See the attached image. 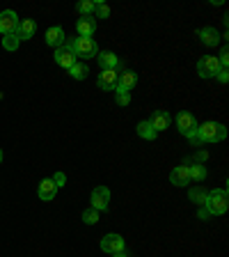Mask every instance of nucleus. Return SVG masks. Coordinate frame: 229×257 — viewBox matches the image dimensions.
<instances>
[{"mask_svg": "<svg viewBox=\"0 0 229 257\" xmlns=\"http://www.w3.org/2000/svg\"><path fill=\"white\" fill-rule=\"evenodd\" d=\"M151 126H154V131L156 134H158V131H165L167 126H170V122H172V117L170 115H167L165 110H158V112H154V115H151Z\"/></svg>", "mask_w": 229, "mask_h": 257, "instance_id": "obj_18", "label": "nucleus"}, {"mask_svg": "<svg viewBox=\"0 0 229 257\" xmlns=\"http://www.w3.org/2000/svg\"><path fill=\"white\" fill-rule=\"evenodd\" d=\"M46 44L48 46H53V48H60L67 44V35H64V30L60 26L55 28H48L46 30Z\"/></svg>", "mask_w": 229, "mask_h": 257, "instance_id": "obj_13", "label": "nucleus"}, {"mask_svg": "<svg viewBox=\"0 0 229 257\" xmlns=\"http://www.w3.org/2000/svg\"><path fill=\"white\" fill-rule=\"evenodd\" d=\"M204 211L208 216H220L227 211L229 207V198H227V188H213V191H208L206 195V202L202 204Z\"/></svg>", "mask_w": 229, "mask_h": 257, "instance_id": "obj_2", "label": "nucleus"}, {"mask_svg": "<svg viewBox=\"0 0 229 257\" xmlns=\"http://www.w3.org/2000/svg\"><path fill=\"white\" fill-rule=\"evenodd\" d=\"M218 62H220V69H227V64H229V51H227V48H222V51H220Z\"/></svg>", "mask_w": 229, "mask_h": 257, "instance_id": "obj_29", "label": "nucleus"}, {"mask_svg": "<svg viewBox=\"0 0 229 257\" xmlns=\"http://www.w3.org/2000/svg\"><path fill=\"white\" fill-rule=\"evenodd\" d=\"M206 195H208V191H204V188H199V186L192 188V191L188 193V198H190L195 204H204L206 202Z\"/></svg>", "mask_w": 229, "mask_h": 257, "instance_id": "obj_24", "label": "nucleus"}, {"mask_svg": "<svg viewBox=\"0 0 229 257\" xmlns=\"http://www.w3.org/2000/svg\"><path fill=\"white\" fill-rule=\"evenodd\" d=\"M101 250L103 252H110V255H115V252H124V236L119 234H106L101 239Z\"/></svg>", "mask_w": 229, "mask_h": 257, "instance_id": "obj_9", "label": "nucleus"}, {"mask_svg": "<svg viewBox=\"0 0 229 257\" xmlns=\"http://www.w3.org/2000/svg\"><path fill=\"white\" fill-rule=\"evenodd\" d=\"M83 220H85L87 225H94V223H99V211H96V209H85V211H83Z\"/></svg>", "mask_w": 229, "mask_h": 257, "instance_id": "obj_26", "label": "nucleus"}, {"mask_svg": "<svg viewBox=\"0 0 229 257\" xmlns=\"http://www.w3.org/2000/svg\"><path fill=\"white\" fill-rule=\"evenodd\" d=\"M64 46L69 48L76 58H83V60H90V58H96V55H99V46H96V42L92 37L90 39L76 37V39H71V42H67Z\"/></svg>", "mask_w": 229, "mask_h": 257, "instance_id": "obj_3", "label": "nucleus"}, {"mask_svg": "<svg viewBox=\"0 0 229 257\" xmlns=\"http://www.w3.org/2000/svg\"><path fill=\"white\" fill-rule=\"evenodd\" d=\"M94 7H96L94 0H80L78 5H76V10H78V14H80V16H92Z\"/></svg>", "mask_w": 229, "mask_h": 257, "instance_id": "obj_23", "label": "nucleus"}, {"mask_svg": "<svg viewBox=\"0 0 229 257\" xmlns=\"http://www.w3.org/2000/svg\"><path fill=\"white\" fill-rule=\"evenodd\" d=\"M35 32H37V23L32 21V19H23V21H19V28H16V37H19V42L32 39L35 37Z\"/></svg>", "mask_w": 229, "mask_h": 257, "instance_id": "obj_10", "label": "nucleus"}, {"mask_svg": "<svg viewBox=\"0 0 229 257\" xmlns=\"http://www.w3.org/2000/svg\"><path fill=\"white\" fill-rule=\"evenodd\" d=\"M170 182L174 186H188L190 184V175H188V166H176L170 172Z\"/></svg>", "mask_w": 229, "mask_h": 257, "instance_id": "obj_15", "label": "nucleus"}, {"mask_svg": "<svg viewBox=\"0 0 229 257\" xmlns=\"http://www.w3.org/2000/svg\"><path fill=\"white\" fill-rule=\"evenodd\" d=\"M110 207V191L106 186H96L92 191V209L96 211H108Z\"/></svg>", "mask_w": 229, "mask_h": 257, "instance_id": "obj_7", "label": "nucleus"}, {"mask_svg": "<svg viewBox=\"0 0 229 257\" xmlns=\"http://www.w3.org/2000/svg\"><path fill=\"white\" fill-rule=\"evenodd\" d=\"M96 58H99L101 69H117L119 67V58L112 53V51H103V53H99Z\"/></svg>", "mask_w": 229, "mask_h": 257, "instance_id": "obj_19", "label": "nucleus"}, {"mask_svg": "<svg viewBox=\"0 0 229 257\" xmlns=\"http://www.w3.org/2000/svg\"><path fill=\"white\" fill-rule=\"evenodd\" d=\"M55 193H58V184H55L53 179H44V182L39 184V198H42L44 202H51V200L55 198Z\"/></svg>", "mask_w": 229, "mask_h": 257, "instance_id": "obj_17", "label": "nucleus"}, {"mask_svg": "<svg viewBox=\"0 0 229 257\" xmlns=\"http://www.w3.org/2000/svg\"><path fill=\"white\" fill-rule=\"evenodd\" d=\"M197 37H199V42H202L204 46H215V44L220 42V35H218V30H215L213 26L202 28V30L197 32Z\"/></svg>", "mask_w": 229, "mask_h": 257, "instance_id": "obj_16", "label": "nucleus"}, {"mask_svg": "<svg viewBox=\"0 0 229 257\" xmlns=\"http://www.w3.org/2000/svg\"><path fill=\"white\" fill-rule=\"evenodd\" d=\"M16 28H19V16L14 10H5L0 14V35L7 37V35H16Z\"/></svg>", "mask_w": 229, "mask_h": 257, "instance_id": "obj_6", "label": "nucleus"}, {"mask_svg": "<svg viewBox=\"0 0 229 257\" xmlns=\"http://www.w3.org/2000/svg\"><path fill=\"white\" fill-rule=\"evenodd\" d=\"M69 74L74 76L76 80H83L87 74H90V69H87V64H85V62H76L74 67H71V69H69Z\"/></svg>", "mask_w": 229, "mask_h": 257, "instance_id": "obj_22", "label": "nucleus"}, {"mask_svg": "<svg viewBox=\"0 0 229 257\" xmlns=\"http://www.w3.org/2000/svg\"><path fill=\"white\" fill-rule=\"evenodd\" d=\"M174 124H176V128H179V134H183L188 140H190L192 136H195V131H197V119H195V115L188 110L179 112L174 117Z\"/></svg>", "mask_w": 229, "mask_h": 257, "instance_id": "obj_4", "label": "nucleus"}, {"mask_svg": "<svg viewBox=\"0 0 229 257\" xmlns=\"http://www.w3.org/2000/svg\"><path fill=\"white\" fill-rule=\"evenodd\" d=\"M227 74H229L227 69H220V71H218V74H215V76H218V80H220V83H227V78H229Z\"/></svg>", "mask_w": 229, "mask_h": 257, "instance_id": "obj_31", "label": "nucleus"}, {"mask_svg": "<svg viewBox=\"0 0 229 257\" xmlns=\"http://www.w3.org/2000/svg\"><path fill=\"white\" fill-rule=\"evenodd\" d=\"M218 71H220V62H218L215 55H204V58H199L197 74L202 76V78H213Z\"/></svg>", "mask_w": 229, "mask_h": 257, "instance_id": "obj_5", "label": "nucleus"}, {"mask_svg": "<svg viewBox=\"0 0 229 257\" xmlns=\"http://www.w3.org/2000/svg\"><path fill=\"white\" fill-rule=\"evenodd\" d=\"M227 138V128L224 124L220 122H204L202 126H197L195 136L190 138L192 145H199V143H220V140Z\"/></svg>", "mask_w": 229, "mask_h": 257, "instance_id": "obj_1", "label": "nucleus"}, {"mask_svg": "<svg viewBox=\"0 0 229 257\" xmlns=\"http://www.w3.org/2000/svg\"><path fill=\"white\" fill-rule=\"evenodd\" d=\"M0 163H3V150H0Z\"/></svg>", "mask_w": 229, "mask_h": 257, "instance_id": "obj_33", "label": "nucleus"}, {"mask_svg": "<svg viewBox=\"0 0 229 257\" xmlns=\"http://www.w3.org/2000/svg\"><path fill=\"white\" fill-rule=\"evenodd\" d=\"M76 30H78V37H87L90 39L96 30V21L92 16H80L78 23H76Z\"/></svg>", "mask_w": 229, "mask_h": 257, "instance_id": "obj_14", "label": "nucleus"}, {"mask_svg": "<svg viewBox=\"0 0 229 257\" xmlns=\"http://www.w3.org/2000/svg\"><path fill=\"white\" fill-rule=\"evenodd\" d=\"M55 62L60 64V67H64V69H71V67H74L76 62H78V60H76V55L71 53L69 48L67 46H60V48H55Z\"/></svg>", "mask_w": 229, "mask_h": 257, "instance_id": "obj_11", "label": "nucleus"}, {"mask_svg": "<svg viewBox=\"0 0 229 257\" xmlns=\"http://www.w3.org/2000/svg\"><path fill=\"white\" fill-rule=\"evenodd\" d=\"M115 92H117L119 106H128V103H131V92H126V90H115Z\"/></svg>", "mask_w": 229, "mask_h": 257, "instance_id": "obj_28", "label": "nucleus"}, {"mask_svg": "<svg viewBox=\"0 0 229 257\" xmlns=\"http://www.w3.org/2000/svg\"><path fill=\"white\" fill-rule=\"evenodd\" d=\"M53 182H55V184H58V188H60V186H62V184H64V182H67V177H64V175H62V172H58V175H55V177H53Z\"/></svg>", "mask_w": 229, "mask_h": 257, "instance_id": "obj_30", "label": "nucleus"}, {"mask_svg": "<svg viewBox=\"0 0 229 257\" xmlns=\"http://www.w3.org/2000/svg\"><path fill=\"white\" fill-rule=\"evenodd\" d=\"M188 175H190V182H202L206 177V168L202 163H195V166H188Z\"/></svg>", "mask_w": 229, "mask_h": 257, "instance_id": "obj_21", "label": "nucleus"}, {"mask_svg": "<svg viewBox=\"0 0 229 257\" xmlns=\"http://www.w3.org/2000/svg\"><path fill=\"white\" fill-rule=\"evenodd\" d=\"M117 78H119V71L117 69H101L99 78H96V85L101 87V90L110 92L117 87Z\"/></svg>", "mask_w": 229, "mask_h": 257, "instance_id": "obj_8", "label": "nucleus"}, {"mask_svg": "<svg viewBox=\"0 0 229 257\" xmlns=\"http://www.w3.org/2000/svg\"><path fill=\"white\" fill-rule=\"evenodd\" d=\"M94 12H96V16H99V19H108V16H110V7H108L106 3H96Z\"/></svg>", "mask_w": 229, "mask_h": 257, "instance_id": "obj_27", "label": "nucleus"}, {"mask_svg": "<svg viewBox=\"0 0 229 257\" xmlns=\"http://www.w3.org/2000/svg\"><path fill=\"white\" fill-rule=\"evenodd\" d=\"M138 136H140V138H144V140H154L158 134L154 131V126H151L149 119H147V122H140L138 124Z\"/></svg>", "mask_w": 229, "mask_h": 257, "instance_id": "obj_20", "label": "nucleus"}, {"mask_svg": "<svg viewBox=\"0 0 229 257\" xmlns=\"http://www.w3.org/2000/svg\"><path fill=\"white\" fill-rule=\"evenodd\" d=\"M19 37H16V35H7V37H3V48H5V51H16V48H19Z\"/></svg>", "mask_w": 229, "mask_h": 257, "instance_id": "obj_25", "label": "nucleus"}, {"mask_svg": "<svg viewBox=\"0 0 229 257\" xmlns=\"http://www.w3.org/2000/svg\"><path fill=\"white\" fill-rule=\"evenodd\" d=\"M112 257H128V255H126V252H115Z\"/></svg>", "mask_w": 229, "mask_h": 257, "instance_id": "obj_32", "label": "nucleus"}, {"mask_svg": "<svg viewBox=\"0 0 229 257\" xmlns=\"http://www.w3.org/2000/svg\"><path fill=\"white\" fill-rule=\"evenodd\" d=\"M135 83H138V76H135L133 69H124L119 71V78H117V87L115 90H126L131 92L135 87Z\"/></svg>", "mask_w": 229, "mask_h": 257, "instance_id": "obj_12", "label": "nucleus"}]
</instances>
